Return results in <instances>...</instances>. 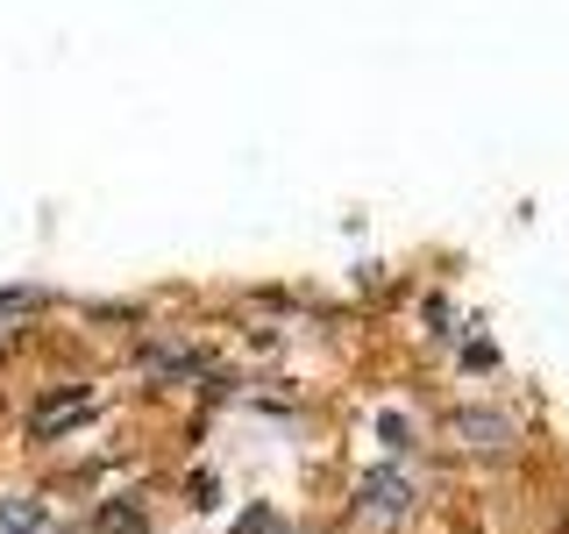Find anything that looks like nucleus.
<instances>
[{
	"instance_id": "obj_1",
	"label": "nucleus",
	"mask_w": 569,
	"mask_h": 534,
	"mask_svg": "<svg viewBox=\"0 0 569 534\" xmlns=\"http://www.w3.org/2000/svg\"><path fill=\"white\" fill-rule=\"evenodd\" d=\"M406 513H413V477L406 471H370L363 477V521H378V527H391V521H406Z\"/></svg>"
},
{
	"instance_id": "obj_2",
	"label": "nucleus",
	"mask_w": 569,
	"mask_h": 534,
	"mask_svg": "<svg viewBox=\"0 0 569 534\" xmlns=\"http://www.w3.org/2000/svg\"><path fill=\"white\" fill-rule=\"evenodd\" d=\"M449 435L462 442V449H512L520 442V427H512L506 414H485V406H462V414H449Z\"/></svg>"
},
{
	"instance_id": "obj_3",
	"label": "nucleus",
	"mask_w": 569,
	"mask_h": 534,
	"mask_svg": "<svg viewBox=\"0 0 569 534\" xmlns=\"http://www.w3.org/2000/svg\"><path fill=\"white\" fill-rule=\"evenodd\" d=\"M0 534H58V521H50L43 498H29V492H0Z\"/></svg>"
},
{
	"instance_id": "obj_4",
	"label": "nucleus",
	"mask_w": 569,
	"mask_h": 534,
	"mask_svg": "<svg viewBox=\"0 0 569 534\" xmlns=\"http://www.w3.org/2000/svg\"><path fill=\"white\" fill-rule=\"evenodd\" d=\"M100 534H150V521H142V506H129V498H107V506H100Z\"/></svg>"
},
{
	"instance_id": "obj_5",
	"label": "nucleus",
	"mask_w": 569,
	"mask_h": 534,
	"mask_svg": "<svg viewBox=\"0 0 569 534\" xmlns=\"http://www.w3.org/2000/svg\"><path fill=\"white\" fill-rule=\"evenodd\" d=\"M378 442L391 456H406V449H413V421H406V414H378Z\"/></svg>"
},
{
	"instance_id": "obj_6",
	"label": "nucleus",
	"mask_w": 569,
	"mask_h": 534,
	"mask_svg": "<svg viewBox=\"0 0 569 534\" xmlns=\"http://www.w3.org/2000/svg\"><path fill=\"white\" fill-rule=\"evenodd\" d=\"M228 534H278V513H271V506L257 498V506H249V513H242V521L228 527Z\"/></svg>"
}]
</instances>
